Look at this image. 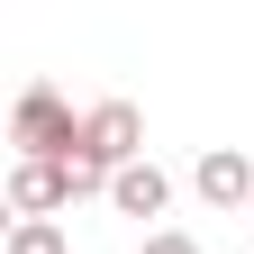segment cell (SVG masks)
I'll list each match as a JSON object with an SVG mask.
<instances>
[{"instance_id": "obj_1", "label": "cell", "mask_w": 254, "mask_h": 254, "mask_svg": "<svg viewBox=\"0 0 254 254\" xmlns=\"http://www.w3.org/2000/svg\"><path fill=\"white\" fill-rule=\"evenodd\" d=\"M9 145H18V164H73V154H82V118L64 109L55 82H27V91H18V109H9Z\"/></svg>"}, {"instance_id": "obj_5", "label": "cell", "mask_w": 254, "mask_h": 254, "mask_svg": "<svg viewBox=\"0 0 254 254\" xmlns=\"http://www.w3.org/2000/svg\"><path fill=\"white\" fill-rule=\"evenodd\" d=\"M164 200H173V182L154 173V164H127V173L109 182V209H118V218H164Z\"/></svg>"}, {"instance_id": "obj_2", "label": "cell", "mask_w": 254, "mask_h": 254, "mask_svg": "<svg viewBox=\"0 0 254 254\" xmlns=\"http://www.w3.org/2000/svg\"><path fill=\"white\" fill-rule=\"evenodd\" d=\"M82 154H91L100 173L145 164V118H136V100H100V109H82Z\"/></svg>"}, {"instance_id": "obj_6", "label": "cell", "mask_w": 254, "mask_h": 254, "mask_svg": "<svg viewBox=\"0 0 254 254\" xmlns=\"http://www.w3.org/2000/svg\"><path fill=\"white\" fill-rule=\"evenodd\" d=\"M9 254H73V245H64L55 218H18V227H9Z\"/></svg>"}, {"instance_id": "obj_4", "label": "cell", "mask_w": 254, "mask_h": 254, "mask_svg": "<svg viewBox=\"0 0 254 254\" xmlns=\"http://www.w3.org/2000/svg\"><path fill=\"white\" fill-rule=\"evenodd\" d=\"M9 209H18V218H55V209H73L64 164H9Z\"/></svg>"}, {"instance_id": "obj_7", "label": "cell", "mask_w": 254, "mask_h": 254, "mask_svg": "<svg viewBox=\"0 0 254 254\" xmlns=\"http://www.w3.org/2000/svg\"><path fill=\"white\" fill-rule=\"evenodd\" d=\"M136 254H200V236H182V227H154Z\"/></svg>"}, {"instance_id": "obj_3", "label": "cell", "mask_w": 254, "mask_h": 254, "mask_svg": "<svg viewBox=\"0 0 254 254\" xmlns=\"http://www.w3.org/2000/svg\"><path fill=\"white\" fill-rule=\"evenodd\" d=\"M190 190H200L209 209H254V164L236 145H209L200 164H190Z\"/></svg>"}]
</instances>
